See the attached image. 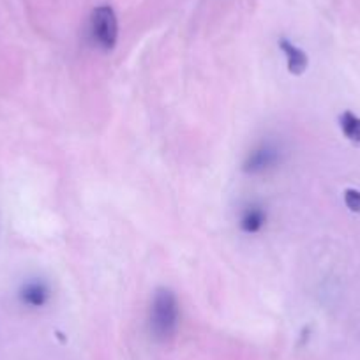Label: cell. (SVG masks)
I'll return each instance as SVG.
<instances>
[{
    "mask_svg": "<svg viewBox=\"0 0 360 360\" xmlns=\"http://www.w3.org/2000/svg\"><path fill=\"white\" fill-rule=\"evenodd\" d=\"M180 323L179 299L169 288H158L152 297L148 311V330L159 342H168L175 338Z\"/></svg>",
    "mask_w": 360,
    "mask_h": 360,
    "instance_id": "cell-1",
    "label": "cell"
},
{
    "mask_svg": "<svg viewBox=\"0 0 360 360\" xmlns=\"http://www.w3.org/2000/svg\"><path fill=\"white\" fill-rule=\"evenodd\" d=\"M90 36L96 46L103 51H112L119 39V22L110 6H99L90 16Z\"/></svg>",
    "mask_w": 360,
    "mask_h": 360,
    "instance_id": "cell-2",
    "label": "cell"
},
{
    "mask_svg": "<svg viewBox=\"0 0 360 360\" xmlns=\"http://www.w3.org/2000/svg\"><path fill=\"white\" fill-rule=\"evenodd\" d=\"M283 162V148L276 141H259L245 155L242 172L248 175H263L278 168Z\"/></svg>",
    "mask_w": 360,
    "mask_h": 360,
    "instance_id": "cell-3",
    "label": "cell"
},
{
    "mask_svg": "<svg viewBox=\"0 0 360 360\" xmlns=\"http://www.w3.org/2000/svg\"><path fill=\"white\" fill-rule=\"evenodd\" d=\"M269 221V214L266 209L258 202H251L240 210L238 216V228L248 235H256L266 226Z\"/></svg>",
    "mask_w": 360,
    "mask_h": 360,
    "instance_id": "cell-4",
    "label": "cell"
},
{
    "mask_svg": "<svg viewBox=\"0 0 360 360\" xmlns=\"http://www.w3.org/2000/svg\"><path fill=\"white\" fill-rule=\"evenodd\" d=\"M50 297H51L50 286H48L44 281H39V279H34V281L25 283L23 288L20 290V299H22V302L29 307L46 306Z\"/></svg>",
    "mask_w": 360,
    "mask_h": 360,
    "instance_id": "cell-5",
    "label": "cell"
},
{
    "mask_svg": "<svg viewBox=\"0 0 360 360\" xmlns=\"http://www.w3.org/2000/svg\"><path fill=\"white\" fill-rule=\"evenodd\" d=\"M279 48H281V51L285 53V57H286L288 71L295 76L304 75L307 69V65H309V57H307L306 51H304L302 48L297 46V44H293L292 41L285 39V37L279 41Z\"/></svg>",
    "mask_w": 360,
    "mask_h": 360,
    "instance_id": "cell-6",
    "label": "cell"
},
{
    "mask_svg": "<svg viewBox=\"0 0 360 360\" xmlns=\"http://www.w3.org/2000/svg\"><path fill=\"white\" fill-rule=\"evenodd\" d=\"M339 127H341L342 134L352 143L360 145V117H356L352 112L341 113V117H339Z\"/></svg>",
    "mask_w": 360,
    "mask_h": 360,
    "instance_id": "cell-7",
    "label": "cell"
},
{
    "mask_svg": "<svg viewBox=\"0 0 360 360\" xmlns=\"http://www.w3.org/2000/svg\"><path fill=\"white\" fill-rule=\"evenodd\" d=\"M345 203L352 212L360 214V191H356V189H346Z\"/></svg>",
    "mask_w": 360,
    "mask_h": 360,
    "instance_id": "cell-8",
    "label": "cell"
}]
</instances>
